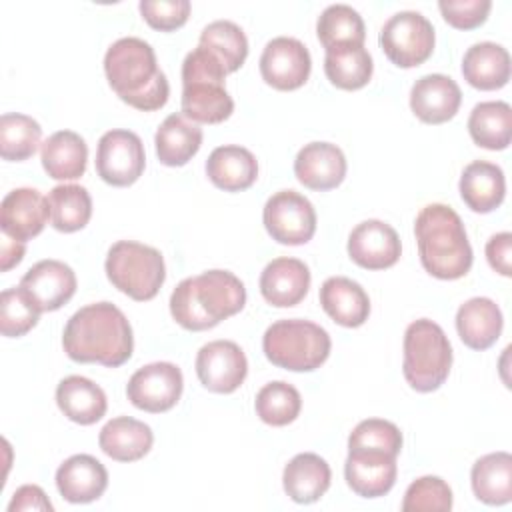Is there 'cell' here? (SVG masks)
<instances>
[{
	"label": "cell",
	"mask_w": 512,
	"mask_h": 512,
	"mask_svg": "<svg viewBox=\"0 0 512 512\" xmlns=\"http://www.w3.org/2000/svg\"><path fill=\"white\" fill-rule=\"evenodd\" d=\"M62 346L74 362L118 368L132 356V326L118 306L94 302L70 316L64 326Z\"/></svg>",
	"instance_id": "6da1fadb"
},
{
	"label": "cell",
	"mask_w": 512,
	"mask_h": 512,
	"mask_svg": "<svg viewBox=\"0 0 512 512\" xmlns=\"http://www.w3.org/2000/svg\"><path fill=\"white\" fill-rule=\"evenodd\" d=\"M104 72L116 96L136 110L152 112L168 102L166 74L158 68L154 48L142 38L116 40L106 50Z\"/></svg>",
	"instance_id": "7a4b0ae2"
},
{
	"label": "cell",
	"mask_w": 512,
	"mask_h": 512,
	"mask_svg": "<svg viewBox=\"0 0 512 512\" xmlns=\"http://www.w3.org/2000/svg\"><path fill=\"white\" fill-rule=\"evenodd\" d=\"M246 304V288L228 270H208L184 278L170 296V314L186 330L200 332L238 314Z\"/></svg>",
	"instance_id": "3957f363"
},
{
	"label": "cell",
	"mask_w": 512,
	"mask_h": 512,
	"mask_svg": "<svg viewBox=\"0 0 512 512\" xmlns=\"http://www.w3.org/2000/svg\"><path fill=\"white\" fill-rule=\"evenodd\" d=\"M424 270L440 280L462 278L472 268V246L462 218L446 204L424 206L414 222Z\"/></svg>",
	"instance_id": "277c9868"
},
{
	"label": "cell",
	"mask_w": 512,
	"mask_h": 512,
	"mask_svg": "<svg viewBox=\"0 0 512 512\" xmlns=\"http://www.w3.org/2000/svg\"><path fill=\"white\" fill-rule=\"evenodd\" d=\"M226 68L198 44L182 62V114L196 124H220L234 112V100L226 92Z\"/></svg>",
	"instance_id": "5b68a950"
},
{
	"label": "cell",
	"mask_w": 512,
	"mask_h": 512,
	"mask_svg": "<svg viewBox=\"0 0 512 512\" xmlns=\"http://www.w3.org/2000/svg\"><path fill=\"white\" fill-rule=\"evenodd\" d=\"M330 336L328 332L300 318L278 320L270 324L262 338V350L266 358L290 372H312L320 368L330 356Z\"/></svg>",
	"instance_id": "8992f818"
},
{
	"label": "cell",
	"mask_w": 512,
	"mask_h": 512,
	"mask_svg": "<svg viewBox=\"0 0 512 512\" xmlns=\"http://www.w3.org/2000/svg\"><path fill=\"white\" fill-rule=\"evenodd\" d=\"M450 366L452 346L444 330L428 318L408 324L404 332L402 364L406 382L416 392H434L446 382Z\"/></svg>",
	"instance_id": "52a82bcc"
},
{
	"label": "cell",
	"mask_w": 512,
	"mask_h": 512,
	"mask_svg": "<svg viewBox=\"0 0 512 512\" xmlns=\"http://www.w3.org/2000/svg\"><path fill=\"white\" fill-rule=\"evenodd\" d=\"M104 268L112 286L138 302L152 300L166 280L162 254L134 240L112 244Z\"/></svg>",
	"instance_id": "ba28073f"
},
{
	"label": "cell",
	"mask_w": 512,
	"mask_h": 512,
	"mask_svg": "<svg viewBox=\"0 0 512 512\" xmlns=\"http://www.w3.org/2000/svg\"><path fill=\"white\" fill-rule=\"evenodd\" d=\"M434 42L432 22L414 10L396 12L380 30V46L398 68H414L426 62L432 56Z\"/></svg>",
	"instance_id": "9c48e42d"
},
{
	"label": "cell",
	"mask_w": 512,
	"mask_h": 512,
	"mask_svg": "<svg viewBox=\"0 0 512 512\" xmlns=\"http://www.w3.org/2000/svg\"><path fill=\"white\" fill-rule=\"evenodd\" d=\"M262 220L272 240L286 246L306 244L316 232V210L312 202L296 190L272 194L264 204Z\"/></svg>",
	"instance_id": "30bf717a"
},
{
	"label": "cell",
	"mask_w": 512,
	"mask_h": 512,
	"mask_svg": "<svg viewBox=\"0 0 512 512\" xmlns=\"http://www.w3.org/2000/svg\"><path fill=\"white\" fill-rule=\"evenodd\" d=\"M146 166L144 144L130 130H108L98 140L96 172L110 186L134 184Z\"/></svg>",
	"instance_id": "8fae6325"
},
{
	"label": "cell",
	"mask_w": 512,
	"mask_h": 512,
	"mask_svg": "<svg viewBox=\"0 0 512 512\" xmlns=\"http://www.w3.org/2000/svg\"><path fill=\"white\" fill-rule=\"evenodd\" d=\"M182 388L184 378L176 364L152 362L130 376L126 396L136 408L158 414L170 410L180 400Z\"/></svg>",
	"instance_id": "7c38bea8"
},
{
	"label": "cell",
	"mask_w": 512,
	"mask_h": 512,
	"mask_svg": "<svg viewBox=\"0 0 512 512\" xmlns=\"http://www.w3.org/2000/svg\"><path fill=\"white\" fill-rule=\"evenodd\" d=\"M396 474V454L382 448L348 446L344 476L358 496L378 498L388 494L396 482Z\"/></svg>",
	"instance_id": "4fadbf2b"
},
{
	"label": "cell",
	"mask_w": 512,
	"mask_h": 512,
	"mask_svg": "<svg viewBox=\"0 0 512 512\" xmlns=\"http://www.w3.org/2000/svg\"><path fill=\"white\" fill-rule=\"evenodd\" d=\"M196 374L210 392L230 394L246 380L248 360L236 342L214 340L198 350Z\"/></svg>",
	"instance_id": "5bb4252c"
},
{
	"label": "cell",
	"mask_w": 512,
	"mask_h": 512,
	"mask_svg": "<svg viewBox=\"0 0 512 512\" xmlns=\"http://www.w3.org/2000/svg\"><path fill=\"white\" fill-rule=\"evenodd\" d=\"M312 70L308 48L290 36L272 38L260 56V74L276 90H296L306 84Z\"/></svg>",
	"instance_id": "9a60e30c"
},
{
	"label": "cell",
	"mask_w": 512,
	"mask_h": 512,
	"mask_svg": "<svg viewBox=\"0 0 512 512\" xmlns=\"http://www.w3.org/2000/svg\"><path fill=\"white\" fill-rule=\"evenodd\" d=\"M400 252L402 244L398 232L382 220H364L348 236V256L366 270L394 266Z\"/></svg>",
	"instance_id": "2e32d148"
},
{
	"label": "cell",
	"mask_w": 512,
	"mask_h": 512,
	"mask_svg": "<svg viewBox=\"0 0 512 512\" xmlns=\"http://www.w3.org/2000/svg\"><path fill=\"white\" fill-rule=\"evenodd\" d=\"M18 286L40 312H54L74 296L76 274L60 260H40L22 276Z\"/></svg>",
	"instance_id": "e0dca14e"
},
{
	"label": "cell",
	"mask_w": 512,
	"mask_h": 512,
	"mask_svg": "<svg viewBox=\"0 0 512 512\" xmlns=\"http://www.w3.org/2000/svg\"><path fill=\"white\" fill-rule=\"evenodd\" d=\"M50 218L48 198L36 188H14L0 204L2 234L28 242L38 236Z\"/></svg>",
	"instance_id": "ac0fdd59"
},
{
	"label": "cell",
	"mask_w": 512,
	"mask_h": 512,
	"mask_svg": "<svg viewBox=\"0 0 512 512\" xmlns=\"http://www.w3.org/2000/svg\"><path fill=\"white\" fill-rule=\"evenodd\" d=\"M460 102V86L444 74H426L410 90V108L426 124L448 122L456 116Z\"/></svg>",
	"instance_id": "d6986e66"
},
{
	"label": "cell",
	"mask_w": 512,
	"mask_h": 512,
	"mask_svg": "<svg viewBox=\"0 0 512 512\" xmlns=\"http://www.w3.org/2000/svg\"><path fill=\"white\" fill-rule=\"evenodd\" d=\"M294 174L310 190H332L346 176L344 152L330 142H310L296 154Z\"/></svg>",
	"instance_id": "ffe728a7"
},
{
	"label": "cell",
	"mask_w": 512,
	"mask_h": 512,
	"mask_svg": "<svg viewBox=\"0 0 512 512\" xmlns=\"http://www.w3.org/2000/svg\"><path fill=\"white\" fill-rule=\"evenodd\" d=\"M108 486V472L100 460L90 454H74L56 470V488L72 504L98 500Z\"/></svg>",
	"instance_id": "44dd1931"
},
{
	"label": "cell",
	"mask_w": 512,
	"mask_h": 512,
	"mask_svg": "<svg viewBox=\"0 0 512 512\" xmlns=\"http://www.w3.org/2000/svg\"><path fill=\"white\" fill-rule=\"evenodd\" d=\"M310 288V270L298 258H276L260 274V292L276 308H290L304 300Z\"/></svg>",
	"instance_id": "7402d4cb"
},
{
	"label": "cell",
	"mask_w": 512,
	"mask_h": 512,
	"mask_svg": "<svg viewBox=\"0 0 512 512\" xmlns=\"http://www.w3.org/2000/svg\"><path fill=\"white\" fill-rule=\"evenodd\" d=\"M504 318L498 304L476 296L466 300L456 312V330L460 340L472 350L490 348L502 334Z\"/></svg>",
	"instance_id": "603a6c76"
},
{
	"label": "cell",
	"mask_w": 512,
	"mask_h": 512,
	"mask_svg": "<svg viewBox=\"0 0 512 512\" xmlns=\"http://www.w3.org/2000/svg\"><path fill=\"white\" fill-rule=\"evenodd\" d=\"M320 304L336 324L346 328L362 326L370 314L368 294L358 282L346 276L324 280L320 286Z\"/></svg>",
	"instance_id": "cb8c5ba5"
},
{
	"label": "cell",
	"mask_w": 512,
	"mask_h": 512,
	"mask_svg": "<svg viewBox=\"0 0 512 512\" xmlns=\"http://www.w3.org/2000/svg\"><path fill=\"white\" fill-rule=\"evenodd\" d=\"M206 176L224 192H240L256 182L258 162L248 148L236 144L218 146L206 160Z\"/></svg>",
	"instance_id": "d4e9b609"
},
{
	"label": "cell",
	"mask_w": 512,
	"mask_h": 512,
	"mask_svg": "<svg viewBox=\"0 0 512 512\" xmlns=\"http://www.w3.org/2000/svg\"><path fill=\"white\" fill-rule=\"evenodd\" d=\"M154 442V434L148 424L130 418L116 416L104 424L98 436L100 450L118 462H136L144 458Z\"/></svg>",
	"instance_id": "484cf974"
},
{
	"label": "cell",
	"mask_w": 512,
	"mask_h": 512,
	"mask_svg": "<svg viewBox=\"0 0 512 512\" xmlns=\"http://www.w3.org/2000/svg\"><path fill=\"white\" fill-rule=\"evenodd\" d=\"M506 180L500 166L476 160L470 162L460 176V196L464 204L478 214H488L504 202Z\"/></svg>",
	"instance_id": "4316f807"
},
{
	"label": "cell",
	"mask_w": 512,
	"mask_h": 512,
	"mask_svg": "<svg viewBox=\"0 0 512 512\" xmlns=\"http://www.w3.org/2000/svg\"><path fill=\"white\" fill-rule=\"evenodd\" d=\"M330 466L314 452L296 454L282 474L284 492L298 504H312L320 500L330 488Z\"/></svg>",
	"instance_id": "83f0119b"
},
{
	"label": "cell",
	"mask_w": 512,
	"mask_h": 512,
	"mask_svg": "<svg viewBox=\"0 0 512 512\" xmlns=\"http://www.w3.org/2000/svg\"><path fill=\"white\" fill-rule=\"evenodd\" d=\"M56 404L62 414L82 426L98 422L108 408L104 390L84 376H66L56 388Z\"/></svg>",
	"instance_id": "f1b7e54d"
},
{
	"label": "cell",
	"mask_w": 512,
	"mask_h": 512,
	"mask_svg": "<svg viewBox=\"0 0 512 512\" xmlns=\"http://www.w3.org/2000/svg\"><path fill=\"white\" fill-rule=\"evenodd\" d=\"M462 74L478 90H498L510 80V54L496 42L472 44L462 58Z\"/></svg>",
	"instance_id": "f546056e"
},
{
	"label": "cell",
	"mask_w": 512,
	"mask_h": 512,
	"mask_svg": "<svg viewBox=\"0 0 512 512\" xmlns=\"http://www.w3.org/2000/svg\"><path fill=\"white\" fill-rule=\"evenodd\" d=\"M154 144L164 166H184L202 146V128L184 114H170L158 126Z\"/></svg>",
	"instance_id": "4dcf8cb0"
},
{
	"label": "cell",
	"mask_w": 512,
	"mask_h": 512,
	"mask_svg": "<svg viewBox=\"0 0 512 512\" xmlns=\"http://www.w3.org/2000/svg\"><path fill=\"white\" fill-rule=\"evenodd\" d=\"M40 160L50 178L76 180L86 172L88 146L80 134L58 130L44 140Z\"/></svg>",
	"instance_id": "1f68e13d"
},
{
	"label": "cell",
	"mask_w": 512,
	"mask_h": 512,
	"mask_svg": "<svg viewBox=\"0 0 512 512\" xmlns=\"http://www.w3.org/2000/svg\"><path fill=\"white\" fill-rule=\"evenodd\" d=\"M474 496L490 506H502L512 500V456L492 452L478 458L470 472Z\"/></svg>",
	"instance_id": "d6a6232c"
},
{
	"label": "cell",
	"mask_w": 512,
	"mask_h": 512,
	"mask_svg": "<svg viewBox=\"0 0 512 512\" xmlns=\"http://www.w3.org/2000/svg\"><path fill=\"white\" fill-rule=\"evenodd\" d=\"M470 138L486 150H504L512 140V108L502 100L480 102L468 118Z\"/></svg>",
	"instance_id": "836d02e7"
},
{
	"label": "cell",
	"mask_w": 512,
	"mask_h": 512,
	"mask_svg": "<svg viewBox=\"0 0 512 512\" xmlns=\"http://www.w3.org/2000/svg\"><path fill=\"white\" fill-rule=\"evenodd\" d=\"M372 70V56L364 46L346 44L326 50L324 74L336 88L358 90L370 82Z\"/></svg>",
	"instance_id": "e575fe53"
},
{
	"label": "cell",
	"mask_w": 512,
	"mask_h": 512,
	"mask_svg": "<svg viewBox=\"0 0 512 512\" xmlns=\"http://www.w3.org/2000/svg\"><path fill=\"white\" fill-rule=\"evenodd\" d=\"M50 222L58 232L82 230L92 216V198L84 186L60 184L48 194Z\"/></svg>",
	"instance_id": "d590c367"
},
{
	"label": "cell",
	"mask_w": 512,
	"mask_h": 512,
	"mask_svg": "<svg viewBox=\"0 0 512 512\" xmlns=\"http://www.w3.org/2000/svg\"><path fill=\"white\" fill-rule=\"evenodd\" d=\"M316 34L324 50L346 44L364 46L366 28L362 16L352 6L332 4L318 16Z\"/></svg>",
	"instance_id": "8d00e7d4"
},
{
	"label": "cell",
	"mask_w": 512,
	"mask_h": 512,
	"mask_svg": "<svg viewBox=\"0 0 512 512\" xmlns=\"http://www.w3.org/2000/svg\"><path fill=\"white\" fill-rule=\"evenodd\" d=\"M42 128L26 114L6 112L0 116V156L8 162H22L34 156L40 146Z\"/></svg>",
	"instance_id": "74e56055"
},
{
	"label": "cell",
	"mask_w": 512,
	"mask_h": 512,
	"mask_svg": "<svg viewBox=\"0 0 512 512\" xmlns=\"http://www.w3.org/2000/svg\"><path fill=\"white\" fill-rule=\"evenodd\" d=\"M200 46L210 50L226 68L236 72L248 56V38L244 30L230 20H214L200 34Z\"/></svg>",
	"instance_id": "f35d334b"
},
{
	"label": "cell",
	"mask_w": 512,
	"mask_h": 512,
	"mask_svg": "<svg viewBox=\"0 0 512 512\" xmlns=\"http://www.w3.org/2000/svg\"><path fill=\"white\" fill-rule=\"evenodd\" d=\"M254 408L264 424L286 426L298 418L302 398L292 384L284 380H274L258 390Z\"/></svg>",
	"instance_id": "ab89813d"
},
{
	"label": "cell",
	"mask_w": 512,
	"mask_h": 512,
	"mask_svg": "<svg viewBox=\"0 0 512 512\" xmlns=\"http://www.w3.org/2000/svg\"><path fill=\"white\" fill-rule=\"evenodd\" d=\"M40 314L42 312L20 286L6 288L0 294V330L4 336H24L38 324Z\"/></svg>",
	"instance_id": "60d3db41"
},
{
	"label": "cell",
	"mask_w": 512,
	"mask_h": 512,
	"mask_svg": "<svg viewBox=\"0 0 512 512\" xmlns=\"http://www.w3.org/2000/svg\"><path fill=\"white\" fill-rule=\"evenodd\" d=\"M452 508V490L438 476L414 480L404 494V512H448Z\"/></svg>",
	"instance_id": "b9f144b4"
},
{
	"label": "cell",
	"mask_w": 512,
	"mask_h": 512,
	"mask_svg": "<svg viewBox=\"0 0 512 512\" xmlns=\"http://www.w3.org/2000/svg\"><path fill=\"white\" fill-rule=\"evenodd\" d=\"M348 446H370L382 448L392 454H400L402 450V432L396 424L382 418H368L356 424V428L348 436Z\"/></svg>",
	"instance_id": "7bdbcfd3"
},
{
	"label": "cell",
	"mask_w": 512,
	"mask_h": 512,
	"mask_svg": "<svg viewBox=\"0 0 512 512\" xmlns=\"http://www.w3.org/2000/svg\"><path fill=\"white\" fill-rule=\"evenodd\" d=\"M138 8L142 18L160 32H172L184 26L190 16L188 0H142Z\"/></svg>",
	"instance_id": "ee69618b"
},
{
	"label": "cell",
	"mask_w": 512,
	"mask_h": 512,
	"mask_svg": "<svg viewBox=\"0 0 512 512\" xmlns=\"http://www.w3.org/2000/svg\"><path fill=\"white\" fill-rule=\"evenodd\" d=\"M442 18L458 28V30H472L486 22L492 2L490 0H440L438 2Z\"/></svg>",
	"instance_id": "f6af8a7d"
},
{
	"label": "cell",
	"mask_w": 512,
	"mask_h": 512,
	"mask_svg": "<svg viewBox=\"0 0 512 512\" xmlns=\"http://www.w3.org/2000/svg\"><path fill=\"white\" fill-rule=\"evenodd\" d=\"M488 264L502 276L512 274V234L500 232L486 242Z\"/></svg>",
	"instance_id": "bcb514c9"
},
{
	"label": "cell",
	"mask_w": 512,
	"mask_h": 512,
	"mask_svg": "<svg viewBox=\"0 0 512 512\" xmlns=\"http://www.w3.org/2000/svg\"><path fill=\"white\" fill-rule=\"evenodd\" d=\"M52 508L54 506L48 500V496L44 494V490L34 484L20 486L8 504V512H18V510H48V512H52Z\"/></svg>",
	"instance_id": "7dc6e473"
},
{
	"label": "cell",
	"mask_w": 512,
	"mask_h": 512,
	"mask_svg": "<svg viewBox=\"0 0 512 512\" xmlns=\"http://www.w3.org/2000/svg\"><path fill=\"white\" fill-rule=\"evenodd\" d=\"M24 242L14 240L6 234H2V250H0V270L8 272L10 268H14L22 258H24Z\"/></svg>",
	"instance_id": "c3c4849f"
}]
</instances>
